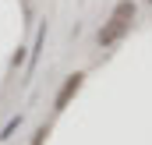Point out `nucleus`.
<instances>
[{"mask_svg": "<svg viewBox=\"0 0 152 145\" xmlns=\"http://www.w3.org/2000/svg\"><path fill=\"white\" fill-rule=\"evenodd\" d=\"M131 21H134V4L131 0H120L113 11H110V18L103 21V29H99V46H117L120 39L131 32Z\"/></svg>", "mask_w": 152, "mask_h": 145, "instance_id": "1", "label": "nucleus"}, {"mask_svg": "<svg viewBox=\"0 0 152 145\" xmlns=\"http://www.w3.org/2000/svg\"><path fill=\"white\" fill-rule=\"evenodd\" d=\"M81 85H85V74H81V71L67 74V78H64V85H60V92L53 96V110H67V106H71V99L81 92Z\"/></svg>", "mask_w": 152, "mask_h": 145, "instance_id": "2", "label": "nucleus"}, {"mask_svg": "<svg viewBox=\"0 0 152 145\" xmlns=\"http://www.w3.org/2000/svg\"><path fill=\"white\" fill-rule=\"evenodd\" d=\"M46 42V25H39V32H36V46H32V67H36V60H39V46Z\"/></svg>", "mask_w": 152, "mask_h": 145, "instance_id": "3", "label": "nucleus"}, {"mask_svg": "<svg viewBox=\"0 0 152 145\" xmlns=\"http://www.w3.org/2000/svg\"><path fill=\"white\" fill-rule=\"evenodd\" d=\"M46 135H50V127H46V124L36 127V135H32V142H28V145H46Z\"/></svg>", "mask_w": 152, "mask_h": 145, "instance_id": "4", "label": "nucleus"}, {"mask_svg": "<svg viewBox=\"0 0 152 145\" xmlns=\"http://www.w3.org/2000/svg\"><path fill=\"white\" fill-rule=\"evenodd\" d=\"M149 4H152V0H149Z\"/></svg>", "mask_w": 152, "mask_h": 145, "instance_id": "5", "label": "nucleus"}]
</instances>
